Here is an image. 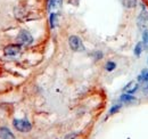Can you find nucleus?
<instances>
[{
    "label": "nucleus",
    "instance_id": "nucleus-1",
    "mask_svg": "<svg viewBox=\"0 0 148 139\" xmlns=\"http://www.w3.org/2000/svg\"><path fill=\"white\" fill-rule=\"evenodd\" d=\"M16 41L21 46H30L33 42V36L29 31L22 30V31H19V33L16 36Z\"/></svg>",
    "mask_w": 148,
    "mask_h": 139
},
{
    "label": "nucleus",
    "instance_id": "nucleus-2",
    "mask_svg": "<svg viewBox=\"0 0 148 139\" xmlns=\"http://www.w3.org/2000/svg\"><path fill=\"white\" fill-rule=\"evenodd\" d=\"M13 125L19 132H29L32 130V124L24 119H15L13 121Z\"/></svg>",
    "mask_w": 148,
    "mask_h": 139
},
{
    "label": "nucleus",
    "instance_id": "nucleus-3",
    "mask_svg": "<svg viewBox=\"0 0 148 139\" xmlns=\"http://www.w3.org/2000/svg\"><path fill=\"white\" fill-rule=\"evenodd\" d=\"M69 45H70V48L73 50V52H83L84 50V45L82 42V40L77 36V35H71L69 38Z\"/></svg>",
    "mask_w": 148,
    "mask_h": 139
},
{
    "label": "nucleus",
    "instance_id": "nucleus-4",
    "mask_svg": "<svg viewBox=\"0 0 148 139\" xmlns=\"http://www.w3.org/2000/svg\"><path fill=\"white\" fill-rule=\"evenodd\" d=\"M137 24H138V28L143 31L147 30L148 26V12L146 10L145 6L143 5V10L140 12L139 16H138V19H137Z\"/></svg>",
    "mask_w": 148,
    "mask_h": 139
},
{
    "label": "nucleus",
    "instance_id": "nucleus-5",
    "mask_svg": "<svg viewBox=\"0 0 148 139\" xmlns=\"http://www.w3.org/2000/svg\"><path fill=\"white\" fill-rule=\"evenodd\" d=\"M21 52H22V47H21L19 43H10V45H7L3 48V54L8 57L17 56Z\"/></svg>",
    "mask_w": 148,
    "mask_h": 139
},
{
    "label": "nucleus",
    "instance_id": "nucleus-6",
    "mask_svg": "<svg viewBox=\"0 0 148 139\" xmlns=\"http://www.w3.org/2000/svg\"><path fill=\"white\" fill-rule=\"evenodd\" d=\"M138 89H139V82L133 80V81H130L129 83L123 88V92L124 94H129V95H133V94H136L138 91Z\"/></svg>",
    "mask_w": 148,
    "mask_h": 139
},
{
    "label": "nucleus",
    "instance_id": "nucleus-7",
    "mask_svg": "<svg viewBox=\"0 0 148 139\" xmlns=\"http://www.w3.org/2000/svg\"><path fill=\"white\" fill-rule=\"evenodd\" d=\"M0 139H15L14 133L6 127L0 128Z\"/></svg>",
    "mask_w": 148,
    "mask_h": 139
},
{
    "label": "nucleus",
    "instance_id": "nucleus-8",
    "mask_svg": "<svg viewBox=\"0 0 148 139\" xmlns=\"http://www.w3.org/2000/svg\"><path fill=\"white\" fill-rule=\"evenodd\" d=\"M137 99L132 96V95H129V94H123L121 97H120V102L122 104H132L134 103Z\"/></svg>",
    "mask_w": 148,
    "mask_h": 139
},
{
    "label": "nucleus",
    "instance_id": "nucleus-9",
    "mask_svg": "<svg viewBox=\"0 0 148 139\" xmlns=\"http://www.w3.org/2000/svg\"><path fill=\"white\" fill-rule=\"evenodd\" d=\"M138 82L143 86L148 83V70H143L141 73L138 75Z\"/></svg>",
    "mask_w": 148,
    "mask_h": 139
},
{
    "label": "nucleus",
    "instance_id": "nucleus-10",
    "mask_svg": "<svg viewBox=\"0 0 148 139\" xmlns=\"http://www.w3.org/2000/svg\"><path fill=\"white\" fill-rule=\"evenodd\" d=\"M63 5V0H49V5H48V8L49 10L51 9H59Z\"/></svg>",
    "mask_w": 148,
    "mask_h": 139
},
{
    "label": "nucleus",
    "instance_id": "nucleus-11",
    "mask_svg": "<svg viewBox=\"0 0 148 139\" xmlns=\"http://www.w3.org/2000/svg\"><path fill=\"white\" fill-rule=\"evenodd\" d=\"M121 2L127 9H133L137 6V0H121Z\"/></svg>",
    "mask_w": 148,
    "mask_h": 139
},
{
    "label": "nucleus",
    "instance_id": "nucleus-12",
    "mask_svg": "<svg viewBox=\"0 0 148 139\" xmlns=\"http://www.w3.org/2000/svg\"><path fill=\"white\" fill-rule=\"evenodd\" d=\"M143 52H144V45H143V42L140 41V42H138V43L134 46L133 54L136 55V57H140V55H141Z\"/></svg>",
    "mask_w": 148,
    "mask_h": 139
},
{
    "label": "nucleus",
    "instance_id": "nucleus-13",
    "mask_svg": "<svg viewBox=\"0 0 148 139\" xmlns=\"http://www.w3.org/2000/svg\"><path fill=\"white\" fill-rule=\"evenodd\" d=\"M58 23V15L55 13H51L50 14V17H49V24H50V28L51 29H55L56 25Z\"/></svg>",
    "mask_w": 148,
    "mask_h": 139
},
{
    "label": "nucleus",
    "instance_id": "nucleus-14",
    "mask_svg": "<svg viewBox=\"0 0 148 139\" xmlns=\"http://www.w3.org/2000/svg\"><path fill=\"white\" fill-rule=\"evenodd\" d=\"M143 45H144V50L148 49V30L143 31Z\"/></svg>",
    "mask_w": 148,
    "mask_h": 139
},
{
    "label": "nucleus",
    "instance_id": "nucleus-15",
    "mask_svg": "<svg viewBox=\"0 0 148 139\" xmlns=\"http://www.w3.org/2000/svg\"><path fill=\"white\" fill-rule=\"evenodd\" d=\"M115 69H116V63H115V62L108 61V62L105 64V70H106L107 72H113Z\"/></svg>",
    "mask_w": 148,
    "mask_h": 139
},
{
    "label": "nucleus",
    "instance_id": "nucleus-16",
    "mask_svg": "<svg viewBox=\"0 0 148 139\" xmlns=\"http://www.w3.org/2000/svg\"><path fill=\"white\" fill-rule=\"evenodd\" d=\"M120 108H121V104H116V105H114V106H112V108L110 109V115L117 113V112L120 111Z\"/></svg>",
    "mask_w": 148,
    "mask_h": 139
},
{
    "label": "nucleus",
    "instance_id": "nucleus-17",
    "mask_svg": "<svg viewBox=\"0 0 148 139\" xmlns=\"http://www.w3.org/2000/svg\"><path fill=\"white\" fill-rule=\"evenodd\" d=\"M93 57H95V59H101L103 57H104V55H103V52H96L95 54H93Z\"/></svg>",
    "mask_w": 148,
    "mask_h": 139
},
{
    "label": "nucleus",
    "instance_id": "nucleus-18",
    "mask_svg": "<svg viewBox=\"0 0 148 139\" xmlns=\"http://www.w3.org/2000/svg\"><path fill=\"white\" fill-rule=\"evenodd\" d=\"M75 133H73V135H69V136H66V138L65 139H75Z\"/></svg>",
    "mask_w": 148,
    "mask_h": 139
},
{
    "label": "nucleus",
    "instance_id": "nucleus-19",
    "mask_svg": "<svg viewBox=\"0 0 148 139\" xmlns=\"http://www.w3.org/2000/svg\"><path fill=\"white\" fill-rule=\"evenodd\" d=\"M147 64H148V59H147Z\"/></svg>",
    "mask_w": 148,
    "mask_h": 139
}]
</instances>
